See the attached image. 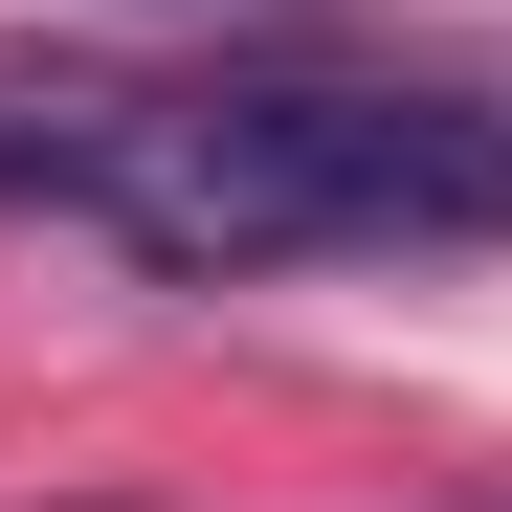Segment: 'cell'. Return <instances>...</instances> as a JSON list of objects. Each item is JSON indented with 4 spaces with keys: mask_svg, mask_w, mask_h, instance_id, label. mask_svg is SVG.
I'll return each mask as SVG.
<instances>
[{
    "mask_svg": "<svg viewBox=\"0 0 512 512\" xmlns=\"http://www.w3.org/2000/svg\"><path fill=\"white\" fill-rule=\"evenodd\" d=\"M45 201L112 223L134 268H446V245H512V112L357 90V67L45 90Z\"/></svg>",
    "mask_w": 512,
    "mask_h": 512,
    "instance_id": "obj_1",
    "label": "cell"
},
{
    "mask_svg": "<svg viewBox=\"0 0 512 512\" xmlns=\"http://www.w3.org/2000/svg\"><path fill=\"white\" fill-rule=\"evenodd\" d=\"M134 23H312V0H134Z\"/></svg>",
    "mask_w": 512,
    "mask_h": 512,
    "instance_id": "obj_2",
    "label": "cell"
}]
</instances>
